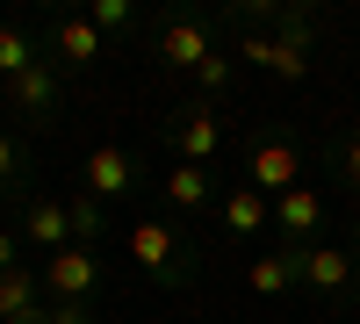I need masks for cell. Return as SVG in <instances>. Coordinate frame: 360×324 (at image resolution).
Segmentation results:
<instances>
[{
  "label": "cell",
  "mask_w": 360,
  "mask_h": 324,
  "mask_svg": "<svg viewBox=\"0 0 360 324\" xmlns=\"http://www.w3.org/2000/svg\"><path fill=\"white\" fill-rule=\"evenodd\" d=\"M238 58L274 72V79H288V86H303L310 79V15L281 8V37H238Z\"/></svg>",
  "instance_id": "cell-1"
},
{
  "label": "cell",
  "mask_w": 360,
  "mask_h": 324,
  "mask_svg": "<svg viewBox=\"0 0 360 324\" xmlns=\"http://www.w3.org/2000/svg\"><path fill=\"white\" fill-rule=\"evenodd\" d=\"M245 188H259L266 202H281L288 188H303V152L288 137H259L245 152Z\"/></svg>",
  "instance_id": "cell-2"
},
{
  "label": "cell",
  "mask_w": 360,
  "mask_h": 324,
  "mask_svg": "<svg viewBox=\"0 0 360 324\" xmlns=\"http://www.w3.org/2000/svg\"><path fill=\"white\" fill-rule=\"evenodd\" d=\"M130 267H144V274L173 281L180 267H195V259H180V231H173V223H159V216H137V223H130Z\"/></svg>",
  "instance_id": "cell-3"
},
{
  "label": "cell",
  "mask_w": 360,
  "mask_h": 324,
  "mask_svg": "<svg viewBox=\"0 0 360 324\" xmlns=\"http://www.w3.org/2000/svg\"><path fill=\"white\" fill-rule=\"evenodd\" d=\"M94 281H101V267H94V252H86V245H65V252L44 259V296H51V303H86V296H94Z\"/></svg>",
  "instance_id": "cell-4"
},
{
  "label": "cell",
  "mask_w": 360,
  "mask_h": 324,
  "mask_svg": "<svg viewBox=\"0 0 360 324\" xmlns=\"http://www.w3.org/2000/svg\"><path fill=\"white\" fill-rule=\"evenodd\" d=\"M79 188L94 195V202H123V195L137 188V159L123 152V144H94L86 166H79Z\"/></svg>",
  "instance_id": "cell-5"
},
{
  "label": "cell",
  "mask_w": 360,
  "mask_h": 324,
  "mask_svg": "<svg viewBox=\"0 0 360 324\" xmlns=\"http://www.w3.org/2000/svg\"><path fill=\"white\" fill-rule=\"evenodd\" d=\"M173 152L180 166H209L224 152V123H217V108H180V123H173Z\"/></svg>",
  "instance_id": "cell-6"
},
{
  "label": "cell",
  "mask_w": 360,
  "mask_h": 324,
  "mask_svg": "<svg viewBox=\"0 0 360 324\" xmlns=\"http://www.w3.org/2000/svg\"><path fill=\"white\" fill-rule=\"evenodd\" d=\"M159 58L173 72H195L202 58H209V22H195V15H173L166 29H159Z\"/></svg>",
  "instance_id": "cell-7"
},
{
  "label": "cell",
  "mask_w": 360,
  "mask_h": 324,
  "mask_svg": "<svg viewBox=\"0 0 360 324\" xmlns=\"http://www.w3.org/2000/svg\"><path fill=\"white\" fill-rule=\"evenodd\" d=\"M51 310H44V274H29V267H15V274H0V324H44Z\"/></svg>",
  "instance_id": "cell-8"
},
{
  "label": "cell",
  "mask_w": 360,
  "mask_h": 324,
  "mask_svg": "<svg viewBox=\"0 0 360 324\" xmlns=\"http://www.w3.org/2000/svg\"><path fill=\"white\" fill-rule=\"evenodd\" d=\"M303 288L346 296V288H353V252L346 245H303Z\"/></svg>",
  "instance_id": "cell-9"
},
{
  "label": "cell",
  "mask_w": 360,
  "mask_h": 324,
  "mask_svg": "<svg viewBox=\"0 0 360 324\" xmlns=\"http://www.w3.org/2000/svg\"><path fill=\"white\" fill-rule=\"evenodd\" d=\"M217 216H224V231H231V238H252V231H274V202H266L259 188H245V181H238V188L217 202Z\"/></svg>",
  "instance_id": "cell-10"
},
{
  "label": "cell",
  "mask_w": 360,
  "mask_h": 324,
  "mask_svg": "<svg viewBox=\"0 0 360 324\" xmlns=\"http://www.w3.org/2000/svg\"><path fill=\"white\" fill-rule=\"evenodd\" d=\"M8 101H15V115H29V123H44V115L58 108V65L51 58H37L15 86H8Z\"/></svg>",
  "instance_id": "cell-11"
},
{
  "label": "cell",
  "mask_w": 360,
  "mask_h": 324,
  "mask_svg": "<svg viewBox=\"0 0 360 324\" xmlns=\"http://www.w3.org/2000/svg\"><path fill=\"white\" fill-rule=\"evenodd\" d=\"M22 238L29 245H44V252H65L72 245V216H65V202H29V209H22Z\"/></svg>",
  "instance_id": "cell-12"
},
{
  "label": "cell",
  "mask_w": 360,
  "mask_h": 324,
  "mask_svg": "<svg viewBox=\"0 0 360 324\" xmlns=\"http://www.w3.org/2000/svg\"><path fill=\"white\" fill-rule=\"evenodd\" d=\"M245 288H252V296H288V288H303V245H288V252H266V259H252Z\"/></svg>",
  "instance_id": "cell-13"
},
{
  "label": "cell",
  "mask_w": 360,
  "mask_h": 324,
  "mask_svg": "<svg viewBox=\"0 0 360 324\" xmlns=\"http://www.w3.org/2000/svg\"><path fill=\"white\" fill-rule=\"evenodd\" d=\"M324 223V202L310 195V188H288L281 202H274V231H281V238L288 245H310V231Z\"/></svg>",
  "instance_id": "cell-14"
},
{
  "label": "cell",
  "mask_w": 360,
  "mask_h": 324,
  "mask_svg": "<svg viewBox=\"0 0 360 324\" xmlns=\"http://www.w3.org/2000/svg\"><path fill=\"white\" fill-rule=\"evenodd\" d=\"M51 44H58V65H94V58H101V29L86 15H65L51 29Z\"/></svg>",
  "instance_id": "cell-15"
},
{
  "label": "cell",
  "mask_w": 360,
  "mask_h": 324,
  "mask_svg": "<svg viewBox=\"0 0 360 324\" xmlns=\"http://www.w3.org/2000/svg\"><path fill=\"white\" fill-rule=\"evenodd\" d=\"M209 195H217V188H209V166H173L166 173V202H173V209H209Z\"/></svg>",
  "instance_id": "cell-16"
},
{
  "label": "cell",
  "mask_w": 360,
  "mask_h": 324,
  "mask_svg": "<svg viewBox=\"0 0 360 324\" xmlns=\"http://www.w3.org/2000/svg\"><path fill=\"white\" fill-rule=\"evenodd\" d=\"M29 65H37V44H29L22 29H0V79L15 86V79H22Z\"/></svg>",
  "instance_id": "cell-17"
},
{
  "label": "cell",
  "mask_w": 360,
  "mask_h": 324,
  "mask_svg": "<svg viewBox=\"0 0 360 324\" xmlns=\"http://www.w3.org/2000/svg\"><path fill=\"white\" fill-rule=\"evenodd\" d=\"M101 209H108V202H94L86 188L65 202V216H72V245H94V238H101Z\"/></svg>",
  "instance_id": "cell-18"
},
{
  "label": "cell",
  "mask_w": 360,
  "mask_h": 324,
  "mask_svg": "<svg viewBox=\"0 0 360 324\" xmlns=\"http://www.w3.org/2000/svg\"><path fill=\"white\" fill-rule=\"evenodd\" d=\"M231 79H238V65H231V58H224V51H209V58H202V65H195V86H202V94H209V101H217V94H224V86H231Z\"/></svg>",
  "instance_id": "cell-19"
},
{
  "label": "cell",
  "mask_w": 360,
  "mask_h": 324,
  "mask_svg": "<svg viewBox=\"0 0 360 324\" xmlns=\"http://www.w3.org/2000/svg\"><path fill=\"white\" fill-rule=\"evenodd\" d=\"M86 22H94L101 37H115V29H130L137 15H130V0H94V8H86Z\"/></svg>",
  "instance_id": "cell-20"
},
{
  "label": "cell",
  "mask_w": 360,
  "mask_h": 324,
  "mask_svg": "<svg viewBox=\"0 0 360 324\" xmlns=\"http://www.w3.org/2000/svg\"><path fill=\"white\" fill-rule=\"evenodd\" d=\"M15 181H22V144L0 130V188H15Z\"/></svg>",
  "instance_id": "cell-21"
},
{
  "label": "cell",
  "mask_w": 360,
  "mask_h": 324,
  "mask_svg": "<svg viewBox=\"0 0 360 324\" xmlns=\"http://www.w3.org/2000/svg\"><path fill=\"white\" fill-rule=\"evenodd\" d=\"M44 324H86V303H51Z\"/></svg>",
  "instance_id": "cell-22"
},
{
  "label": "cell",
  "mask_w": 360,
  "mask_h": 324,
  "mask_svg": "<svg viewBox=\"0 0 360 324\" xmlns=\"http://www.w3.org/2000/svg\"><path fill=\"white\" fill-rule=\"evenodd\" d=\"M15 238H22V231H0V274H15V267H22V259H15Z\"/></svg>",
  "instance_id": "cell-23"
},
{
  "label": "cell",
  "mask_w": 360,
  "mask_h": 324,
  "mask_svg": "<svg viewBox=\"0 0 360 324\" xmlns=\"http://www.w3.org/2000/svg\"><path fill=\"white\" fill-rule=\"evenodd\" d=\"M339 166H346V181L360 188V137H353V144H346V152H339Z\"/></svg>",
  "instance_id": "cell-24"
},
{
  "label": "cell",
  "mask_w": 360,
  "mask_h": 324,
  "mask_svg": "<svg viewBox=\"0 0 360 324\" xmlns=\"http://www.w3.org/2000/svg\"><path fill=\"white\" fill-rule=\"evenodd\" d=\"M346 252H353V259H360V216H353V245H346Z\"/></svg>",
  "instance_id": "cell-25"
}]
</instances>
